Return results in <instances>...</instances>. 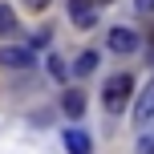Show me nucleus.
I'll list each match as a JSON object with an SVG mask.
<instances>
[{
	"label": "nucleus",
	"mask_w": 154,
	"mask_h": 154,
	"mask_svg": "<svg viewBox=\"0 0 154 154\" xmlns=\"http://www.w3.org/2000/svg\"><path fill=\"white\" fill-rule=\"evenodd\" d=\"M130 93H134V77H130V73H114V77L106 81V89H101V101H106L109 114H118V109H126Z\"/></svg>",
	"instance_id": "obj_1"
},
{
	"label": "nucleus",
	"mask_w": 154,
	"mask_h": 154,
	"mask_svg": "<svg viewBox=\"0 0 154 154\" xmlns=\"http://www.w3.org/2000/svg\"><path fill=\"white\" fill-rule=\"evenodd\" d=\"M69 16H73L77 29H93V24H97V0H73Z\"/></svg>",
	"instance_id": "obj_2"
},
{
	"label": "nucleus",
	"mask_w": 154,
	"mask_h": 154,
	"mask_svg": "<svg viewBox=\"0 0 154 154\" xmlns=\"http://www.w3.org/2000/svg\"><path fill=\"white\" fill-rule=\"evenodd\" d=\"M114 53H134L138 49V32L126 29V24H118V29H109V41H106Z\"/></svg>",
	"instance_id": "obj_3"
},
{
	"label": "nucleus",
	"mask_w": 154,
	"mask_h": 154,
	"mask_svg": "<svg viewBox=\"0 0 154 154\" xmlns=\"http://www.w3.org/2000/svg\"><path fill=\"white\" fill-rule=\"evenodd\" d=\"M0 65H8V69H29L32 65V49H16V45H8V49H0Z\"/></svg>",
	"instance_id": "obj_4"
},
{
	"label": "nucleus",
	"mask_w": 154,
	"mask_h": 154,
	"mask_svg": "<svg viewBox=\"0 0 154 154\" xmlns=\"http://www.w3.org/2000/svg\"><path fill=\"white\" fill-rule=\"evenodd\" d=\"M85 106H89V101H85V89H65V93H61V109H65V118H81Z\"/></svg>",
	"instance_id": "obj_5"
},
{
	"label": "nucleus",
	"mask_w": 154,
	"mask_h": 154,
	"mask_svg": "<svg viewBox=\"0 0 154 154\" xmlns=\"http://www.w3.org/2000/svg\"><path fill=\"white\" fill-rule=\"evenodd\" d=\"M154 118V81L142 89V97H138V109H134V122H150Z\"/></svg>",
	"instance_id": "obj_6"
},
{
	"label": "nucleus",
	"mask_w": 154,
	"mask_h": 154,
	"mask_svg": "<svg viewBox=\"0 0 154 154\" xmlns=\"http://www.w3.org/2000/svg\"><path fill=\"white\" fill-rule=\"evenodd\" d=\"M65 146H69V154H89V134H81V130H65Z\"/></svg>",
	"instance_id": "obj_7"
},
{
	"label": "nucleus",
	"mask_w": 154,
	"mask_h": 154,
	"mask_svg": "<svg viewBox=\"0 0 154 154\" xmlns=\"http://www.w3.org/2000/svg\"><path fill=\"white\" fill-rule=\"evenodd\" d=\"M93 69H97V53H81V57H77V65H73L77 77H85V73H93Z\"/></svg>",
	"instance_id": "obj_8"
},
{
	"label": "nucleus",
	"mask_w": 154,
	"mask_h": 154,
	"mask_svg": "<svg viewBox=\"0 0 154 154\" xmlns=\"http://www.w3.org/2000/svg\"><path fill=\"white\" fill-rule=\"evenodd\" d=\"M12 29H16V12H12L8 4H0V37H8Z\"/></svg>",
	"instance_id": "obj_9"
},
{
	"label": "nucleus",
	"mask_w": 154,
	"mask_h": 154,
	"mask_svg": "<svg viewBox=\"0 0 154 154\" xmlns=\"http://www.w3.org/2000/svg\"><path fill=\"white\" fill-rule=\"evenodd\" d=\"M49 73H53V81H65V65L57 57H49Z\"/></svg>",
	"instance_id": "obj_10"
},
{
	"label": "nucleus",
	"mask_w": 154,
	"mask_h": 154,
	"mask_svg": "<svg viewBox=\"0 0 154 154\" xmlns=\"http://www.w3.org/2000/svg\"><path fill=\"white\" fill-rule=\"evenodd\" d=\"M20 4H24V8H32V12H45L53 0H20Z\"/></svg>",
	"instance_id": "obj_11"
},
{
	"label": "nucleus",
	"mask_w": 154,
	"mask_h": 154,
	"mask_svg": "<svg viewBox=\"0 0 154 154\" xmlns=\"http://www.w3.org/2000/svg\"><path fill=\"white\" fill-rule=\"evenodd\" d=\"M134 8H138L142 16H150V12H154V0H134Z\"/></svg>",
	"instance_id": "obj_12"
},
{
	"label": "nucleus",
	"mask_w": 154,
	"mask_h": 154,
	"mask_svg": "<svg viewBox=\"0 0 154 154\" xmlns=\"http://www.w3.org/2000/svg\"><path fill=\"white\" fill-rule=\"evenodd\" d=\"M150 57H154V32H150Z\"/></svg>",
	"instance_id": "obj_13"
},
{
	"label": "nucleus",
	"mask_w": 154,
	"mask_h": 154,
	"mask_svg": "<svg viewBox=\"0 0 154 154\" xmlns=\"http://www.w3.org/2000/svg\"><path fill=\"white\" fill-rule=\"evenodd\" d=\"M142 154H154V146H146V150H142Z\"/></svg>",
	"instance_id": "obj_14"
},
{
	"label": "nucleus",
	"mask_w": 154,
	"mask_h": 154,
	"mask_svg": "<svg viewBox=\"0 0 154 154\" xmlns=\"http://www.w3.org/2000/svg\"><path fill=\"white\" fill-rule=\"evenodd\" d=\"M97 4H101V0H97Z\"/></svg>",
	"instance_id": "obj_15"
}]
</instances>
